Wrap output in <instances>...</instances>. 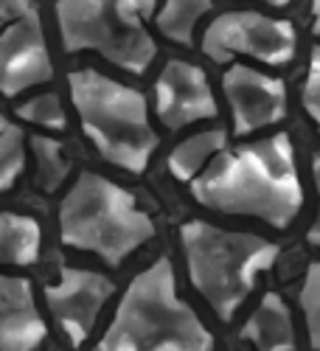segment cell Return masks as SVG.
<instances>
[{
    "mask_svg": "<svg viewBox=\"0 0 320 351\" xmlns=\"http://www.w3.org/2000/svg\"><path fill=\"white\" fill-rule=\"evenodd\" d=\"M199 206L258 217L273 228H286L304 208V186L295 166V146L278 132L236 149H222L191 180Z\"/></svg>",
    "mask_w": 320,
    "mask_h": 351,
    "instance_id": "1",
    "label": "cell"
},
{
    "mask_svg": "<svg viewBox=\"0 0 320 351\" xmlns=\"http://www.w3.org/2000/svg\"><path fill=\"white\" fill-rule=\"evenodd\" d=\"M298 34L289 20H275L258 12L219 14L202 34V51L225 65L234 56H253L264 65H286L295 60Z\"/></svg>",
    "mask_w": 320,
    "mask_h": 351,
    "instance_id": "7",
    "label": "cell"
},
{
    "mask_svg": "<svg viewBox=\"0 0 320 351\" xmlns=\"http://www.w3.org/2000/svg\"><path fill=\"white\" fill-rule=\"evenodd\" d=\"M222 90L234 112V132L250 135L278 124L286 115V87L250 65H230L222 76Z\"/></svg>",
    "mask_w": 320,
    "mask_h": 351,
    "instance_id": "10",
    "label": "cell"
},
{
    "mask_svg": "<svg viewBox=\"0 0 320 351\" xmlns=\"http://www.w3.org/2000/svg\"><path fill=\"white\" fill-rule=\"evenodd\" d=\"M301 99H304V110L309 112V119L320 130V45H315L309 53V71H306Z\"/></svg>",
    "mask_w": 320,
    "mask_h": 351,
    "instance_id": "21",
    "label": "cell"
},
{
    "mask_svg": "<svg viewBox=\"0 0 320 351\" xmlns=\"http://www.w3.org/2000/svg\"><path fill=\"white\" fill-rule=\"evenodd\" d=\"M242 335L258 348V351H295V326L289 306L278 292H267L256 312L242 326Z\"/></svg>",
    "mask_w": 320,
    "mask_h": 351,
    "instance_id": "13",
    "label": "cell"
},
{
    "mask_svg": "<svg viewBox=\"0 0 320 351\" xmlns=\"http://www.w3.org/2000/svg\"><path fill=\"white\" fill-rule=\"evenodd\" d=\"M312 34L320 37V0H312Z\"/></svg>",
    "mask_w": 320,
    "mask_h": 351,
    "instance_id": "23",
    "label": "cell"
},
{
    "mask_svg": "<svg viewBox=\"0 0 320 351\" xmlns=\"http://www.w3.org/2000/svg\"><path fill=\"white\" fill-rule=\"evenodd\" d=\"M188 278L211 309L230 320L253 292L256 278L275 265L281 247L256 233L222 230L191 219L180 228Z\"/></svg>",
    "mask_w": 320,
    "mask_h": 351,
    "instance_id": "4",
    "label": "cell"
},
{
    "mask_svg": "<svg viewBox=\"0 0 320 351\" xmlns=\"http://www.w3.org/2000/svg\"><path fill=\"white\" fill-rule=\"evenodd\" d=\"M60 237L65 245L90 250L115 267L155 237V222L127 189L101 174L82 171L60 206Z\"/></svg>",
    "mask_w": 320,
    "mask_h": 351,
    "instance_id": "5",
    "label": "cell"
},
{
    "mask_svg": "<svg viewBox=\"0 0 320 351\" xmlns=\"http://www.w3.org/2000/svg\"><path fill=\"white\" fill-rule=\"evenodd\" d=\"M155 112L166 130H183L219 115L214 90L202 68L171 60L155 82Z\"/></svg>",
    "mask_w": 320,
    "mask_h": 351,
    "instance_id": "11",
    "label": "cell"
},
{
    "mask_svg": "<svg viewBox=\"0 0 320 351\" xmlns=\"http://www.w3.org/2000/svg\"><path fill=\"white\" fill-rule=\"evenodd\" d=\"M264 3H270V6H286L289 0H264Z\"/></svg>",
    "mask_w": 320,
    "mask_h": 351,
    "instance_id": "24",
    "label": "cell"
},
{
    "mask_svg": "<svg viewBox=\"0 0 320 351\" xmlns=\"http://www.w3.org/2000/svg\"><path fill=\"white\" fill-rule=\"evenodd\" d=\"M110 295H112V281L107 276L79 267H65L60 273V281L45 287L48 309L60 320L62 332L76 348L93 332L96 317L101 306L110 301Z\"/></svg>",
    "mask_w": 320,
    "mask_h": 351,
    "instance_id": "9",
    "label": "cell"
},
{
    "mask_svg": "<svg viewBox=\"0 0 320 351\" xmlns=\"http://www.w3.org/2000/svg\"><path fill=\"white\" fill-rule=\"evenodd\" d=\"M227 146L225 130H206L177 143L169 155V169L177 180H194L208 160H214Z\"/></svg>",
    "mask_w": 320,
    "mask_h": 351,
    "instance_id": "14",
    "label": "cell"
},
{
    "mask_svg": "<svg viewBox=\"0 0 320 351\" xmlns=\"http://www.w3.org/2000/svg\"><path fill=\"white\" fill-rule=\"evenodd\" d=\"M17 115L28 124H37V127H45V130H65V110H62V101L56 93H42V96H34L28 99L25 104L17 107Z\"/></svg>",
    "mask_w": 320,
    "mask_h": 351,
    "instance_id": "19",
    "label": "cell"
},
{
    "mask_svg": "<svg viewBox=\"0 0 320 351\" xmlns=\"http://www.w3.org/2000/svg\"><path fill=\"white\" fill-rule=\"evenodd\" d=\"M96 351H214V337L177 295L169 258L135 276Z\"/></svg>",
    "mask_w": 320,
    "mask_h": 351,
    "instance_id": "2",
    "label": "cell"
},
{
    "mask_svg": "<svg viewBox=\"0 0 320 351\" xmlns=\"http://www.w3.org/2000/svg\"><path fill=\"white\" fill-rule=\"evenodd\" d=\"M53 79L51 53L45 45L42 23L37 6L25 14L3 23L0 34V87L12 99L34 84Z\"/></svg>",
    "mask_w": 320,
    "mask_h": 351,
    "instance_id": "8",
    "label": "cell"
},
{
    "mask_svg": "<svg viewBox=\"0 0 320 351\" xmlns=\"http://www.w3.org/2000/svg\"><path fill=\"white\" fill-rule=\"evenodd\" d=\"M214 6V0H166L158 12V32L169 37L171 43L191 45L194 40V28L202 14H208Z\"/></svg>",
    "mask_w": 320,
    "mask_h": 351,
    "instance_id": "16",
    "label": "cell"
},
{
    "mask_svg": "<svg viewBox=\"0 0 320 351\" xmlns=\"http://www.w3.org/2000/svg\"><path fill=\"white\" fill-rule=\"evenodd\" d=\"M0 258L6 265H34L40 258V225L6 211L0 217Z\"/></svg>",
    "mask_w": 320,
    "mask_h": 351,
    "instance_id": "15",
    "label": "cell"
},
{
    "mask_svg": "<svg viewBox=\"0 0 320 351\" xmlns=\"http://www.w3.org/2000/svg\"><path fill=\"white\" fill-rule=\"evenodd\" d=\"M68 84L82 130L96 143L99 155L124 171H147L158 149V132L149 124L143 93L93 68L73 71Z\"/></svg>",
    "mask_w": 320,
    "mask_h": 351,
    "instance_id": "3",
    "label": "cell"
},
{
    "mask_svg": "<svg viewBox=\"0 0 320 351\" xmlns=\"http://www.w3.org/2000/svg\"><path fill=\"white\" fill-rule=\"evenodd\" d=\"M25 138L9 119L0 121V189L9 191L25 169Z\"/></svg>",
    "mask_w": 320,
    "mask_h": 351,
    "instance_id": "18",
    "label": "cell"
},
{
    "mask_svg": "<svg viewBox=\"0 0 320 351\" xmlns=\"http://www.w3.org/2000/svg\"><path fill=\"white\" fill-rule=\"evenodd\" d=\"M45 320L37 312L32 281L0 278V351H34L45 340Z\"/></svg>",
    "mask_w": 320,
    "mask_h": 351,
    "instance_id": "12",
    "label": "cell"
},
{
    "mask_svg": "<svg viewBox=\"0 0 320 351\" xmlns=\"http://www.w3.org/2000/svg\"><path fill=\"white\" fill-rule=\"evenodd\" d=\"M301 309L306 317V332H309V346L320 351V261L309 265L304 289H301Z\"/></svg>",
    "mask_w": 320,
    "mask_h": 351,
    "instance_id": "20",
    "label": "cell"
},
{
    "mask_svg": "<svg viewBox=\"0 0 320 351\" xmlns=\"http://www.w3.org/2000/svg\"><path fill=\"white\" fill-rule=\"evenodd\" d=\"M158 0H56V23L68 53L96 51L127 73H147L158 45L147 20Z\"/></svg>",
    "mask_w": 320,
    "mask_h": 351,
    "instance_id": "6",
    "label": "cell"
},
{
    "mask_svg": "<svg viewBox=\"0 0 320 351\" xmlns=\"http://www.w3.org/2000/svg\"><path fill=\"white\" fill-rule=\"evenodd\" d=\"M312 171H315V186H317V194H320V152L315 155ZM306 242H309L312 247H320V214H317L315 225H312V228H309V233H306Z\"/></svg>",
    "mask_w": 320,
    "mask_h": 351,
    "instance_id": "22",
    "label": "cell"
},
{
    "mask_svg": "<svg viewBox=\"0 0 320 351\" xmlns=\"http://www.w3.org/2000/svg\"><path fill=\"white\" fill-rule=\"evenodd\" d=\"M32 149L37 158V189L45 194L56 191L71 171V163L62 158V143L51 135H32Z\"/></svg>",
    "mask_w": 320,
    "mask_h": 351,
    "instance_id": "17",
    "label": "cell"
}]
</instances>
